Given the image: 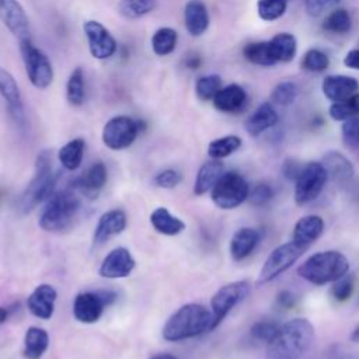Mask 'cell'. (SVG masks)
<instances>
[{
	"label": "cell",
	"mask_w": 359,
	"mask_h": 359,
	"mask_svg": "<svg viewBox=\"0 0 359 359\" xmlns=\"http://www.w3.org/2000/svg\"><path fill=\"white\" fill-rule=\"evenodd\" d=\"M314 339V327L306 318H293L279 325L266 344L265 359H303Z\"/></svg>",
	"instance_id": "1"
},
{
	"label": "cell",
	"mask_w": 359,
	"mask_h": 359,
	"mask_svg": "<svg viewBox=\"0 0 359 359\" xmlns=\"http://www.w3.org/2000/svg\"><path fill=\"white\" fill-rule=\"evenodd\" d=\"M212 331V313L202 304L188 303L180 307L164 324L163 338L177 342Z\"/></svg>",
	"instance_id": "2"
},
{
	"label": "cell",
	"mask_w": 359,
	"mask_h": 359,
	"mask_svg": "<svg viewBox=\"0 0 359 359\" xmlns=\"http://www.w3.org/2000/svg\"><path fill=\"white\" fill-rule=\"evenodd\" d=\"M59 172L52 168V156L42 150L35 160V174L27 188L17 199V210L21 213L31 212L38 203L46 201L56 187Z\"/></svg>",
	"instance_id": "3"
},
{
	"label": "cell",
	"mask_w": 359,
	"mask_h": 359,
	"mask_svg": "<svg viewBox=\"0 0 359 359\" xmlns=\"http://www.w3.org/2000/svg\"><path fill=\"white\" fill-rule=\"evenodd\" d=\"M348 271V258L342 252L335 250L317 252L309 257L297 268V273L300 275V278L316 286L334 283L339 278L345 276Z\"/></svg>",
	"instance_id": "4"
},
{
	"label": "cell",
	"mask_w": 359,
	"mask_h": 359,
	"mask_svg": "<svg viewBox=\"0 0 359 359\" xmlns=\"http://www.w3.org/2000/svg\"><path fill=\"white\" fill-rule=\"evenodd\" d=\"M80 209L79 198L69 189L53 192L39 216V226L45 231H63L69 229Z\"/></svg>",
	"instance_id": "5"
},
{
	"label": "cell",
	"mask_w": 359,
	"mask_h": 359,
	"mask_svg": "<svg viewBox=\"0 0 359 359\" xmlns=\"http://www.w3.org/2000/svg\"><path fill=\"white\" fill-rule=\"evenodd\" d=\"M20 50L29 83L38 90L48 88L53 81V67L48 56L31 42V38L20 41Z\"/></svg>",
	"instance_id": "6"
},
{
	"label": "cell",
	"mask_w": 359,
	"mask_h": 359,
	"mask_svg": "<svg viewBox=\"0 0 359 359\" xmlns=\"http://www.w3.org/2000/svg\"><path fill=\"white\" fill-rule=\"evenodd\" d=\"M250 185L245 178L236 172H224L212 188V201L220 209H234L248 199Z\"/></svg>",
	"instance_id": "7"
},
{
	"label": "cell",
	"mask_w": 359,
	"mask_h": 359,
	"mask_svg": "<svg viewBox=\"0 0 359 359\" xmlns=\"http://www.w3.org/2000/svg\"><path fill=\"white\" fill-rule=\"evenodd\" d=\"M307 250V247H303L293 240L285 244L278 245L272 252L266 257L258 278L257 285L262 286L273 279H276L279 275H282L285 271H287Z\"/></svg>",
	"instance_id": "8"
},
{
	"label": "cell",
	"mask_w": 359,
	"mask_h": 359,
	"mask_svg": "<svg viewBox=\"0 0 359 359\" xmlns=\"http://www.w3.org/2000/svg\"><path fill=\"white\" fill-rule=\"evenodd\" d=\"M251 292V285L247 280H236L222 286L210 300L212 330H215L226 316L241 303Z\"/></svg>",
	"instance_id": "9"
},
{
	"label": "cell",
	"mask_w": 359,
	"mask_h": 359,
	"mask_svg": "<svg viewBox=\"0 0 359 359\" xmlns=\"http://www.w3.org/2000/svg\"><path fill=\"white\" fill-rule=\"evenodd\" d=\"M328 177L321 161H310L303 165L294 181V201L299 206L313 202L324 189Z\"/></svg>",
	"instance_id": "10"
},
{
	"label": "cell",
	"mask_w": 359,
	"mask_h": 359,
	"mask_svg": "<svg viewBox=\"0 0 359 359\" xmlns=\"http://www.w3.org/2000/svg\"><path fill=\"white\" fill-rule=\"evenodd\" d=\"M139 123L126 115L111 118L102 128V143L111 150H123L137 137Z\"/></svg>",
	"instance_id": "11"
},
{
	"label": "cell",
	"mask_w": 359,
	"mask_h": 359,
	"mask_svg": "<svg viewBox=\"0 0 359 359\" xmlns=\"http://www.w3.org/2000/svg\"><path fill=\"white\" fill-rule=\"evenodd\" d=\"M115 297L116 294L111 290L79 293L73 303V314L80 323H95L101 317L105 306L111 304Z\"/></svg>",
	"instance_id": "12"
},
{
	"label": "cell",
	"mask_w": 359,
	"mask_h": 359,
	"mask_svg": "<svg viewBox=\"0 0 359 359\" xmlns=\"http://www.w3.org/2000/svg\"><path fill=\"white\" fill-rule=\"evenodd\" d=\"M83 31L87 38L88 50L94 59L105 60L116 52V41L111 32L95 20H88L83 24Z\"/></svg>",
	"instance_id": "13"
},
{
	"label": "cell",
	"mask_w": 359,
	"mask_h": 359,
	"mask_svg": "<svg viewBox=\"0 0 359 359\" xmlns=\"http://www.w3.org/2000/svg\"><path fill=\"white\" fill-rule=\"evenodd\" d=\"M0 20L18 39H29L28 17L17 0H0Z\"/></svg>",
	"instance_id": "14"
},
{
	"label": "cell",
	"mask_w": 359,
	"mask_h": 359,
	"mask_svg": "<svg viewBox=\"0 0 359 359\" xmlns=\"http://www.w3.org/2000/svg\"><path fill=\"white\" fill-rule=\"evenodd\" d=\"M136 261L125 247L114 248L101 262L98 273L107 279L126 278L135 269Z\"/></svg>",
	"instance_id": "15"
},
{
	"label": "cell",
	"mask_w": 359,
	"mask_h": 359,
	"mask_svg": "<svg viewBox=\"0 0 359 359\" xmlns=\"http://www.w3.org/2000/svg\"><path fill=\"white\" fill-rule=\"evenodd\" d=\"M0 95L4 100L13 119L18 123L24 122V105L20 87L14 76L0 66Z\"/></svg>",
	"instance_id": "16"
},
{
	"label": "cell",
	"mask_w": 359,
	"mask_h": 359,
	"mask_svg": "<svg viewBox=\"0 0 359 359\" xmlns=\"http://www.w3.org/2000/svg\"><path fill=\"white\" fill-rule=\"evenodd\" d=\"M57 293L56 289L52 285L42 283L36 286L32 293L27 299L28 310L38 318L48 320L53 316L55 310V302H56Z\"/></svg>",
	"instance_id": "17"
},
{
	"label": "cell",
	"mask_w": 359,
	"mask_h": 359,
	"mask_svg": "<svg viewBox=\"0 0 359 359\" xmlns=\"http://www.w3.org/2000/svg\"><path fill=\"white\" fill-rule=\"evenodd\" d=\"M359 88L356 79L345 74H331L323 80V94L332 102H341L352 97Z\"/></svg>",
	"instance_id": "18"
},
{
	"label": "cell",
	"mask_w": 359,
	"mask_h": 359,
	"mask_svg": "<svg viewBox=\"0 0 359 359\" xmlns=\"http://www.w3.org/2000/svg\"><path fill=\"white\" fill-rule=\"evenodd\" d=\"M126 227V215L121 209H112L101 215L95 231H94V244H102L108 238L122 233Z\"/></svg>",
	"instance_id": "19"
},
{
	"label": "cell",
	"mask_w": 359,
	"mask_h": 359,
	"mask_svg": "<svg viewBox=\"0 0 359 359\" xmlns=\"http://www.w3.org/2000/svg\"><path fill=\"white\" fill-rule=\"evenodd\" d=\"M213 107L226 114H234L243 109V107L247 102V93L245 90L238 84H229L226 87H222L219 93L212 100Z\"/></svg>",
	"instance_id": "20"
},
{
	"label": "cell",
	"mask_w": 359,
	"mask_h": 359,
	"mask_svg": "<svg viewBox=\"0 0 359 359\" xmlns=\"http://www.w3.org/2000/svg\"><path fill=\"white\" fill-rule=\"evenodd\" d=\"M323 167L325 168L327 177L338 184H345L353 177L352 163L339 151H328L321 160Z\"/></svg>",
	"instance_id": "21"
},
{
	"label": "cell",
	"mask_w": 359,
	"mask_h": 359,
	"mask_svg": "<svg viewBox=\"0 0 359 359\" xmlns=\"http://www.w3.org/2000/svg\"><path fill=\"white\" fill-rule=\"evenodd\" d=\"M184 24L192 36H201L209 28V13L203 1L189 0L184 8Z\"/></svg>",
	"instance_id": "22"
},
{
	"label": "cell",
	"mask_w": 359,
	"mask_h": 359,
	"mask_svg": "<svg viewBox=\"0 0 359 359\" xmlns=\"http://www.w3.org/2000/svg\"><path fill=\"white\" fill-rule=\"evenodd\" d=\"M324 231V220L317 215H307L300 217L293 229V241L307 247L313 244Z\"/></svg>",
	"instance_id": "23"
},
{
	"label": "cell",
	"mask_w": 359,
	"mask_h": 359,
	"mask_svg": "<svg viewBox=\"0 0 359 359\" xmlns=\"http://www.w3.org/2000/svg\"><path fill=\"white\" fill-rule=\"evenodd\" d=\"M278 112L269 102L261 104L247 119H245V130L250 136H259L266 129L275 126L278 123Z\"/></svg>",
	"instance_id": "24"
},
{
	"label": "cell",
	"mask_w": 359,
	"mask_h": 359,
	"mask_svg": "<svg viewBox=\"0 0 359 359\" xmlns=\"http://www.w3.org/2000/svg\"><path fill=\"white\" fill-rule=\"evenodd\" d=\"M259 233L252 227H243L237 230L230 241V254L234 261H243L258 245Z\"/></svg>",
	"instance_id": "25"
},
{
	"label": "cell",
	"mask_w": 359,
	"mask_h": 359,
	"mask_svg": "<svg viewBox=\"0 0 359 359\" xmlns=\"http://www.w3.org/2000/svg\"><path fill=\"white\" fill-rule=\"evenodd\" d=\"M224 174V165L220 163V160H210L201 165L195 184H194V194L195 195H203L208 191H210L215 184L219 181V178Z\"/></svg>",
	"instance_id": "26"
},
{
	"label": "cell",
	"mask_w": 359,
	"mask_h": 359,
	"mask_svg": "<svg viewBox=\"0 0 359 359\" xmlns=\"http://www.w3.org/2000/svg\"><path fill=\"white\" fill-rule=\"evenodd\" d=\"M105 182H107V168L101 161H98V163H94L83 175L76 178L74 187L83 194L94 195L105 185Z\"/></svg>",
	"instance_id": "27"
},
{
	"label": "cell",
	"mask_w": 359,
	"mask_h": 359,
	"mask_svg": "<svg viewBox=\"0 0 359 359\" xmlns=\"http://www.w3.org/2000/svg\"><path fill=\"white\" fill-rule=\"evenodd\" d=\"M150 223L158 233L165 236H177L185 229V223L180 217L171 215L168 209L163 206L151 212Z\"/></svg>",
	"instance_id": "28"
},
{
	"label": "cell",
	"mask_w": 359,
	"mask_h": 359,
	"mask_svg": "<svg viewBox=\"0 0 359 359\" xmlns=\"http://www.w3.org/2000/svg\"><path fill=\"white\" fill-rule=\"evenodd\" d=\"M49 345V335L43 328L29 327L24 337V356L27 359H41Z\"/></svg>",
	"instance_id": "29"
},
{
	"label": "cell",
	"mask_w": 359,
	"mask_h": 359,
	"mask_svg": "<svg viewBox=\"0 0 359 359\" xmlns=\"http://www.w3.org/2000/svg\"><path fill=\"white\" fill-rule=\"evenodd\" d=\"M271 52L275 59V62H290L297 50V43L296 38L289 34V32H280L276 34L271 41H269Z\"/></svg>",
	"instance_id": "30"
},
{
	"label": "cell",
	"mask_w": 359,
	"mask_h": 359,
	"mask_svg": "<svg viewBox=\"0 0 359 359\" xmlns=\"http://www.w3.org/2000/svg\"><path fill=\"white\" fill-rule=\"evenodd\" d=\"M84 147H86V143L81 137H76L67 142L59 149V153H57L59 163L69 171L77 170L83 160Z\"/></svg>",
	"instance_id": "31"
},
{
	"label": "cell",
	"mask_w": 359,
	"mask_h": 359,
	"mask_svg": "<svg viewBox=\"0 0 359 359\" xmlns=\"http://www.w3.org/2000/svg\"><path fill=\"white\" fill-rule=\"evenodd\" d=\"M178 34L174 28L161 27L151 36V49L157 56H167L175 50Z\"/></svg>",
	"instance_id": "32"
},
{
	"label": "cell",
	"mask_w": 359,
	"mask_h": 359,
	"mask_svg": "<svg viewBox=\"0 0 359 359\" xmlns=\"http://www.w3.org/2000/svg\"><path fill=\"white\" fill-rule=\"evenodd\" d=\"M244 57L258 66H273L276 62L272 56L269 41H262V42H251L247 43L243 49Z\"/></svg>",
	"instance_id": "33"
},
{
	"label": "cell",
	"mask_w": 359,
	"mask_h": 359,
	"mask_svg": "<svg viewBox=\"0 0 359 359\" xmlns=\"http://www.w3.org/2000/svg\"><path fill=\"white\" fill-rule=\"evenodd\" d=\"M86 98L84 88V72L81 67H76L66 83V100L73 107H80Z\"/></svg>",
	"instance_id": "34"
},
{
	"label": "cell",
	"mask_w": 359,
	"mask_h": 359,
	"mask_svg": "<svg viewBox=\"0 0 359 359\" xmlns=\"http://www.w3.org/2000/svg\"><path fill=\"white\" fill-rule=\"evenodd\" d=\"M157 7V0H119L118 13L128 20L147 15Z\"/></svg>",
	"instance_id": "35"
},
{
	"label": "cell",
	"mask_w": 359,
	"mask_h": 359,
	"mask_svg": "<svg viewBox=\"0 0 359 359\" xmlns=\"http://www.w3.org/2000/svg\"><path fill=\"white\" fill-rule=\"evenodd\" d=\"M240 146H241V139L238 136L227 135V136L212 140L208 146V154L213 160H220L237 151Z\"/></svg>",
	"instance_id": "36"
},
{
	"label": "cell",
	"mask_w": 359,
	"mask_h": 359,
	"mask_svg": "<svg viewBox=\"0 0 359 359\" xmlns=\"http://www.w3.org/2000/svg\"><path fill=\"white\" fill-rule=\"evenodd\" d=\"M328 114L334 121H345L348 118L359 115V93H355L345 101L332 102Z\"/></svg>",
	"instance_id": "37"
},
{
	"label": "cell",
	"mask_w": 359,
	"mask_h": 359,
	"mask_svg": "<svg viewBox=\"0 0 359 359\" xmlns=\"http://www.w3.org/2000/svg\"><path fill=\"white\" fill-rule=\"evenodd\" d=\"M352 27L351 15L344 8H337L331 11L324 20L323 28L332 34H346Z\"/></svg>",
	"instance_id": "38"
},
{
	"label": "cell",
	"mask_w": 359,
	"mask_h": 359,
	"mask_svg": "<svg viewBox=\"0 0 359 359\" xmlns=\"http://www.w3.org/2000/svg\"><path fill=\"white\" fill-rule=\"evenodd\" d=\"M222 88V79L217 74L201 76L195 83V93L201 101H212Z\"/></svg>",
	"instance_id": "39"
},
{
	"label": "cell",
	"mask_w": 359,
	"mask_h": 359,
	"mask_svg": "<svg viewBox=\"0 0 359 359\" xmlns=\"http://www.w3.org/2000/svg\"><path fill=\"white\" fill-rule=\"evenodd\" d=\"M287 8V0H258L257 11L264 21L280 18Z\"/></svg>",
	"instance_id": "40"
},
{
	"label": "cell",
	"mask_w": 359,
	"mask_h": 359,
	"mask_svg": "<svg viewBox=\"0 0 359 359\" xmlns=\"http://www.w3.org/2000/svg\"><path fill=\"white\" fill-rule=\"evenodd\" d=\"M330 65L328 56L320 50V49H309L302 60V66L304 70L311 72V73H320L324 72Z\"/></svg>",
	"instance_id": "41"
},
{
	"label": "cell",
	"mask_w": 359,
	"mask_h": 359,
	"mask_svg": "<svg viewBox=\"0 0 359 359\" xmlns=\"http://www.w3.org/2000/svg\"><path fill=\"white\" fill-rule=\"evenodd\" d=\"M299 88L293 81H282L279 83L271 94V100L278 105H289L297 97Z\"/></svg>",
	"instance_id": "42"
},
{
	"label": "cell",
	"mask_w": 359,
	"mask_h": 359,
	"mask_svg": "<svg viewBox=\"0 0 359 359\" xmlns=\"http://www.w3.org/2000/svg\"><path fill=\"white\" fill-rule=\"evenodd\" d=\"M278 328L279 325L273 321H257L250 328V335L254 341L262 342L266 345L273 338Z\"/></svg>",
	"instance_id": "43"
},
{
	"label": "cell",
	"mask_w": 359,
	"mask_h": 359,
	"mask_svg": "<svg viewBox=\"0 0 359 359\" xmlns=\"http://www.w3.org/2000/svg\"><path fill=\"white\" fill-rule=\"evenodd\" d=\"M341 132H342V140L346 147L349 149L359 147V115L345 119L342 123Z\"/></svg>",
	"instance_id": "44"
},
{
	"label": "cell",
	"mask_w": 359,
	"mask_h": 359,
	"mask_svg": "<svg viewBox=\"0 0 359 359\" xmlns=\"http://www.w3.org/2000/svg\"><path fill=\"white\" fill-rule=\"evenodd\" d=\"M352 290H353V280L352 278H348L345 275L334 282L331 287V294L337 302H344L349 299V296L352 294Z\"/></svg>",
	"instance_id": "45"
},
{
	"label": "cell",
	"mask_w": 359,
	"mask_h": 359,
	"mask_svg": "<svg viewBox=\"0 0 359 359\" xmlns=\"http://www.w3.org/2000/svg\"><path fill=\"white\" fill-rule=\"evenodd\" d=\"M272 195H273V191H272L271 185H268L265 182H259L252 189H250L248 199L252 205L259 206V205H265L266 202H269Z\"/></svg>",
	"instance_id": "46"
},
{
	"label": "cell",
	"mask_w": 359,
	"mask_h": 359,
	"mask_svg": "<svg viewBox=\"0 0 359 359\" xmlns=\"http://www.w3.org/2000/svg\"><path fill=\"white\" fill-rule=\"evenodd\" d=\"M181 180H182L181 174L172 168L163 170L154 177V182L160 188H174L181 182Z\"/></svg>",
	"instance_id": "47"
},
{
	"label": "cell",
	"mask_w": 359,
	"mask_h": 359,
	"mask_svg": "<svg viewBox=\"0 0 359 359\" xmlns=\"http://www.w3.org/2000/svg\"><path fill=\"white\" fill-rule=\"evenodd\" d=\"M339 0H306V11L311 17H318L324 11L330 10L332 6H335Z\"/></svg>",
	"instance_id": "48"
},
{
	"label": "cell",
	"mask_w": 359,
	"mask_h": 359,
	"mask_svg": "<svg viewBox=\"0 0 359 359\" xmlns=\"http://www.w3.org/2000/svg\"><path fill=\"white\" fill-rule=\"evenodd\" d=\"M303 165L299 164V161L293 160V158H287L283 161V165H282V172L283 175L290 180V181H296L297 175L300 174Z\"/></svg>",
	"instance_id": "49"
},
{
	"label": "cell",
	"mask_w": 359,
	"mask_h": 359,
	"mask_svg": "<svg viewBox=\"0 0 359 359\" xmlns=\"http://www.w3.org/2000/svg\"><path fill=\"white\" fill-rule=\"evenodd\" d=\"M344 65L349 69L359 70V49L349 50L344 57Z\"/></svg>",
	"instance_id": "50"
},
{
	"label": "cell",
	"mask_w": 359,
	"mask_h": 359,
	"mask_svg": "<svg viewBox=\"0 0 359 359\" xmlns=\"http://www.w3.org/2000/svg\"><path fill=\"white\" fill-rule=\"evenodd\" d=\"M294 296H293V293L292 292H289V290H282L280 293H279V296H278V303L282 306V307H285V309H289V307H292L293 304H294Z\"/></svg>",
	"instance_id": "51"
},
{
	"label": "cell",
	"mask_w": 359,
	"mask_h": 359,
	"mask_svg": "<svg viewBox=\"0 0 359 359\" xmlns=\"http://www.w3.org/2000/svg\"><path fill=\"white\" fill-rule=\"evenodd\" d=\"M8 318V309L6 307H0V324L6 323Z\"/></svg>",
	"instance_id": "52"
},
{
	"label": "cell",
	"mask_w": 359,
	"mask_h": 359,
	"mask_svg": "<svg viewBox=\"0 0 359 359\" xmlns=\"http://www.w3.org/2000/svg\"><path fill=\"white\" fill-rule=\"evenodd\" d=\"M349 339H351L352 342H358V344H359V325L352 331V334H351Z\"/></svg>",
	"instance_id": "53"
},
{
	"label": "cell",
	"mask_w": 359,
	"mask_h": 359,
	"mask_svg": "<svg viewBox=\"0 0 359 359\" xmlns=\"http://www.w3.org/2000/svg\"><path fill=\"white\" fill-rule=\"evenodd\" d=\"M151 359H177V358L172 356V355H170V353H160V355L153 356Z\"/></svg>",
	"instance_id": "54"
},
{
	"label": "cell",
	"mask_w": 359,
	"mask_h": 359,
	"mask_svg": "<svg viewBox=\"0 0 359 359\" xmlns=\"http://www.w3.org/2000/svg\"><path fill=\"white\" fill-rule=\"evenodd\" d=\"M358 303H359V299H358Z\"/></svg>",
	"instance_id": "55"
}]
</instances>
